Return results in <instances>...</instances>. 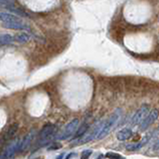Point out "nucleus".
Returning <instances> with one entry per match:
<instances>
[{"label": "nucleus", "mask_w": 159, "mask_h": 159, "mask_svg": "<svg viewBox=\"0 0 159 159\" xmlns=\"http://www.w3.org/2000/svg\"><path fill=\"white\" fill-rule=\"evenodd\" d=\"M121 114H122V110H121L120 108H116V110H115L113 113L107 118V119L104 120L102 129H101V131H99L98 138L96 139L105 138V137L111 131V129L114 128V126L117 124L118 120L121 118Z\"/></svg>", "instance_id": "nucleus-1"}, {"label": "nucleus", "mask_w": 159, "mask_h": 159, "mask_svg": "<svg viewBox=\"0 0 159 159\" xmlns=\"http://www.w3.org/2000/svg\"><path fill=\"white\" fill-rule=\"evenodd\" d=\"M102 123H104V120H101V121H99V122H96L95 125H93L91 128V131L88 130V131H87L83 136L79 137V138L76 140L75 144H73L72 146L85 144V143H88V142L92 141V140H93V139L98 138L99 133V131H101V129H102Z\"/></svg>", "instance_id": "nucleus-2"}, {"label": "nucleus", "mask_w": 159, "mask_h": 159, "mask_svg": "<svg viewBox=\"0 0 159 159\" xmlns=\"http://www.w3.org/2000/svg\"><path fill=\"white\" fill-rule=\"evenodd\" d=\"M158 136H159V127H157V128H155L153 130H151L150 132H148L147 134L142 137V139L140 140V141L135 142V143H131V144H128L126 146V148L128 149L129 151L138 150V149L142 148L143 146H145L147 143L150 142L151 140L153 139V137H158Z\"/></svg>", "instance_id": "nucleus-3"}, {"label": "nucleus", "mask_w": 159, "mask_h": 159, "mask_svg": "<svg viewBox=\"0 0 159 159\" xmlns=\"http://www.w3.org/2000/svg\"><path fill=\"white\" fill-rule=\"evenodd\" d=\"M79 124H80V121L78 118H75V119L70 121V122H69L67 125L64 127V129L62 130L61 133L58 135L57 138L60 139V140L69 139L70 137H72L75 133L77 132L78 128H79Z\"/></svg>", "instance_id": "nucleus-4"}, {"label": "nucleus", "mask_w": 159, "mask_h": 159, "mask_svg": "<svg viewBox=\"0 0 159 159\" xmlns=\"http://www.w3.org/2000/svg\"><path fill=\"white\" fill-rule=\"evenodd\" d=\"M149 113V105H142L138 110H137L131 118L129 119V126L133 127L135 125H138L143 121V119L146 117V115Z\"/></svg>", "instance_id": "nucleus-5"}, {"label": "nucleus", "mask_w": 159, "mask_h": 159, "mask_svg": "<svg viewBox=\"0 0 159 159\" xmlns=\"http://www.w3.org/2000/svg\"><path fill=\"white\" fill-rule=\"evenodd\" d=\"M158 115H159V110H157V108H154V110L149 111L148 114L146 115V117L143 119L142 122L139 124L140 131H144L145 129H147L149 126L152 125V124L155 122V120L157 119Z\"/></svg>", "instance_id": "nucleus-6"}, {"label": "nucleus", "mask_w": 159, "mask_h": 159, "mask_svg": "<svg viewBox=\"0 0 159 159\" xmlns=\"http://www.w3.org/2000/svg\"><path fill=\"white\" fill-rule=\"evenodd\" d=\"M56 127L53 124H47L42 128L41 132L39 134V138L42 141H47L48 139L51 138V136L55 133Z\"/></svg>", "instance_id": "nucleus-7"}, {"label": "nucleus", "mask_w": 159, "mask_h": 159, "mask_svg": "<svg viewBox=\"0 0 159 159\" xmlns=\"http://www.w3.org/2000/svg\"><path fill=\"white\" fill-rule=\"evenodd\" d=\"M20 144H21V142H19V140L18 139L13 140V141L8 145V147H7V149H6L4 155H3V157H5V158L13 157L14 154L16 153V151L18 150V149H20Z\"/></svg>", "instance_id": "nucleus-8"}, {"label": "nucleus", "mask_w": 159, "mask_h": 159, "mask_svg": "<svg viewBox=\"0 0 159 159\" xmlns=\"http://www.w3.org/2000/svg\"><path fill=\"white\" fill-rule=\"evenodd\" d=\"M2 26L4 28L11 30H23V31H29L30 27L27 24L23 23L22 21H16V22H7L2 24Z\"/></svg>", "instance_id": "nucleus-9"}, {"label": "nucleus", "mask_w": 159, "mask_h": 159, "mask_svg": "<svg viewBox=\"0 0 159 159\" xmlns=\"http://www.w3.org/2000/svg\"><path fill=\"white\" fill-rule=\"evenodd\" d=\"M34 136H35V130L34 129L30 130V131L25 135L22 142H21V144H20V151H25L26 149L29 148V146L31 145V143H32L33 139H34Z\"/></svg>", "instance_id": "nucleus-10"}, {"label": "nucleus", "mask_w": 159, "mask_h": 159, "mask_svg": "<svg viewBox=\"0 0 159 159\" xmlns=\"http://www.w3.org/2000/svg\"><path fill=\"white\" fill-rule=\"evenodd\" d=\"M16 21H21V19L16 14L0 12V22L7 23V22H16Z\"/></svg>", "instance_id": "nucleus-11"}, {"label": "nucleus", "mask_w": 159, "mask_h": 159, "mask_svg": "<svg viewBox=\"0 0 159 159\" xmlns=\"http://www.w3.org/2000/svg\"><path fill=\"white\" fill-rule=\"evenodd\" d=\"M132 134H133V132L130 128H123L116 133V138L119 140V141H125V140L129 139L130 137L132 136Z\"/></svg>", "instance_id": "nucleus-12"}, {"label": "nucleus", "mask_w": 159, "mask_h": 159, "mask_svg": "<svg viewBox=\"0 0 159 159\" xmlns=\"http://www.w3.org/2000/svg\"><path fill=\"white\" fill-rule=\"evenodd\" d=\"M0 8L11 11L12 9L16 8V6L12 2V0H0Z\"/></svg>", "instance_id": "nucleus-13"}, {"label": "nucleus", "mask_w": 159, "mask_h": 159, "mask_svg": "<svg viewBox=\"0 0 159 159\" xmlns=\"http://www.w3.org/2000/svg\"><path fill=\"white\" fill-rule=\"evenodd\" d=\"M13 41H15L14 37H12L9 34H2V35H0V46L11 44Z\"/></svg>", "instance_id": "nucleus-14"}, {"label": "nucleus", "mask_w": 159, "mask_h": 159, "mask_svg": "<svg viewBox=\"0 0 159 159\" xmlns=\"http://www.w3.org/2000/svg\"><path fill=\"white\" fill-rule=\"evenodd\" d=\"M17 130H18V124H17V123L12 124V125L9 127V129L7 130V132H6L4 138H5L6 140L12 138V137H13L15 134H16Z\"/></svg>", "instance_id": "nucleus-15"}, {"label": "nucleus", "mask_w": 159, "mask_h": 159, "mask_svg": "<svg viewBox=\"0 0 159 159\" xmlns=\"http://www.w3.org/2000/svg\"><path fill=\"white\" fill-rule=\"evenodd\" d=\"M14 39H15V41H16V42L23 44V43L29 42L30 36L28 35L27 33H19V34H17V35L14 37Z\"/></svg>", "instance_id": "nucleus-16"}, {"label": "nucleus", "mask_w": 159, "mask_h": 159, "mask_svg": "<svg viewBox=\"0 0 159 159\" xmlns=\"http://www.w3.org/2000/svg\"><path fill=\"white\" fill-rule=\"evenodd\" d=\"M88 130H89V124H87V123L82 124V126L79 127L77 130V132L75 133V137H76V138H79V137L83 136L84 134H85Z\"/></svg>", "instance_id": "nucleus-17"}, {"label": "nucleus", "mask_w": 159, "mask_h": 159, "mask_svg": "<svg viewBox=\"0 0 159 159\" xmlns=\"http://www.w3.org/2000/svg\"><path fill=\"white\" fill-rule=\"evenodd\" d=\"M93 153L92 150H90V149H87V150H84L83 153H82V158H89L91 156V154Z\"/></svg>", "instance_id": "nucleus-18"}, {"label": "nucleus", "mask_w": 159, "mask_h": 159, "mask_svg": "<svg viewBox=\"0 0 159 159\" xmlns=\"http://www.w3.org/2000/svg\"><path fill=\"white\" fill-rule=\"evenodd\" d=\"M105 157H110V158H121V155H118V154H115V153H107L105 154Z\"/></svg>", "instance_id": "nucleus-19"}, {"label": "nucleus", "mask_w": 159, "mask_h": 159, "mask_svg": "<svg viewBox=\"0 0 159 159\" xmlns=\"http://www.w3.org/2000/svg\"><path fill=\"white\" fill-rule=\"evenodd\" d=\"M152 150L156 151V150H159V138L155 141V143L153 144V146H152Z\"/></svg>", "instance_id": "nucleus-20"}, {"label": "nucleus", "mask_w": 159, "mask_h": 159, "mask_svg": "<svg viewBox=\"0 0 159 159\" xmlns=\"http://www.w3.org/2000/svg\"><path fill=\"white\" fill-rule=\"evenodd\" d=\"M59 148H61L60 144H54L53 146H50V147H49L50 150H51V149H59Z\"/></svg>", "instance_id": "nucleus-21"}, {"label": "nucleus", "mask_w": 159, "mask_h": 159, "mask_svg": "<svg viewBox=\"0 0 159 159\" xmlns=\"http://www.w3.org/2000/svg\"><path fill=\"white\" fill-rule=\"evenodd\" d=\"M73 156H76V154H74V153H71L70 155H68L67 158H70V157H73Z\"/></svg>", "instance_id": "nucleus-22"}]
</instances>
